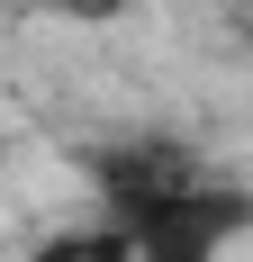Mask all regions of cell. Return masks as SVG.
<instances>
[{
	"instance_id": "cell-1",
	"label": "cell",
	"mask_w": 253,
	"mask_h": 262,
	"mask_svg": "<svg viewBox=\"0 0 253 262\" xmlns=\"http://www.w3.org/2000/svg\"><path fill=\"white\" fill-rule=\"evenodd\" d=\"M126 262H226L253 235V190L217 181V172H190V181L154 190L136 208H109Z\"/></svg>"
},
{
	"instance_id": "cell-2",
	"label": "cell",
	"mask_w": 253,
	"mask_h": 262,
	"mask_svg": "<svg viewBox=\"0 0 253 262\" xmlns=\"http://www.w3.org/2000/svg\"><path fill=\"white\" fill-rule=\"evenodd\" d=\"M46 9H54L64 27H109V18H126L136 0H46Z\"/></svg>"
},
{
	"instance_id": "cell-3",
	"label": "cell",
	"mask_w": 253,
	"mask_h": 262,
	"mask_svg": "<svg viewBox=\"0 0 253 262\" xmlns=\"http://www.w3.org/2000/svg\"><path fill=\"white\" fill-rule=\"evenodd\" d=\"M217 9H226V27H235V36L253 46V0H217Z\"/></svg>"
},
{
	"instance_id": "cell-4",
	"label": "cell",
	"mask_w": 253,
	"mask_h": 262,
	"mask_svg": "<svg viewBox=\"0 0 253 262\" xmlns=\"http://www.w3.org/2000/svg\"><path fill=\"white\" fill-rule=\"evenodd\" d=\"M0 9H46V0H0Z\"/></svg>"
}]
</instances>
